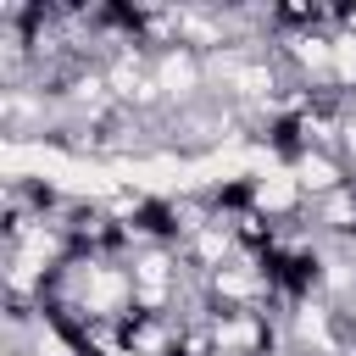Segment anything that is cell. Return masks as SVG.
<instances>
[{"label":"cell","mask_w":356,"mask_h":356,"mask_svg":"<svg viewBox=\"0 0 356 356\" xmlns=\"http://www.w3.org/2000/svg\"><path fill=\"white\" fill-rule=\"evenodd\" d=\"M289 172H295V184L306 189V200H323V195H334V189L350 184V167H345L339 150H306Z\"/></svg>","instance_id":"1"}]
</instances>
